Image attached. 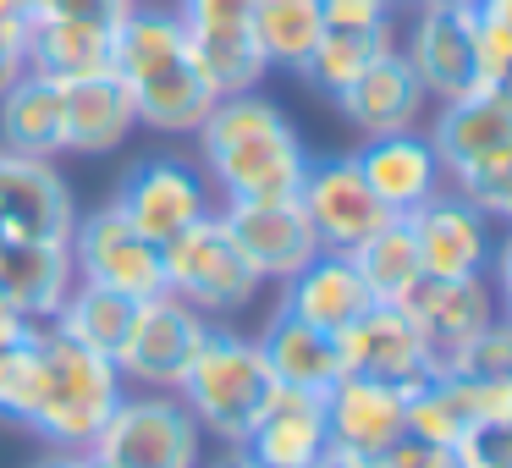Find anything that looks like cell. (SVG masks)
Wrapping results in <instances>:
<instances>
[{"instance_id":"6da1fadb","label":"cell","mask_w":512,"mask_h":468,"mask_svg":"<svg viewBox=\"0 0 512 468\" xmlns=\"http://www.w3.org/2000/svg\"><path fill=\"white\" fill-rule=\"evenodd\" d=\"M193 138H199V171L221 204L298 199L314 160L287 111L259 89L215 100V111Z\"/></svg>"},{"instance_id":"7a4b0ae2","label":"cell","mask_w":512,"mask_h":468,"mask_svg":"<svg viewBox=\"0 0 512 468\" xmlns=\"http://www.w3.org/2000/svg\"><path fill=\"white\" fill-rule=\"evenodd\" d=\"M122 375L111 358L67 342L56 325H34V391L23 424L56 452H89L100 424L122 402Z\"/></svg>"},{"instance_id":"3957f363","label":"cell","mask_w":512,"mask_h":468,"mask_svg":"<svg viewBox=\"0 0 512 468\" xmlns=\"http://www.w3.org/2000/svg\"><path fill=\"white\" fill-rule=\"evenodd\" d=\"M270 391H276V380H270V364L254 336L232 331V325H210L204 347L193 353L188 375H182L177 397L210 441L243 446L248 430L259 424V413H265Z\"/></svg>"},{"instance_id":"277c9868","label":"cell","mask_w":512,"mask_h":468,"mask_svg":"<svg viewBox=\"0 0 512 468\" xmlns=\"http://www.w3.org/2000/svg\"><path fill=\"white\" fill-rule=\"evenodd\" d=\"M160 265H166V292L204 314V320H232L259 298V270L243 259V248L232 243L221 210L193 221L188 232H177L171 243H160Z\"/></svg>"},{"instance_id":"5b68a950","label":"cell","mask_w":512,"mask_h":468,"mask_svg":"<svg viewBox=\"0 0 512 468\" xmlns=\"http://www.w3.org/2000/svg\"><path fill=\"white\" fill-rule=\"evenodd\" d=\"M89 452L105 457L111 468H199L204 430L193 424V413L182 408L177 391L127 386Z\"/></svg>"},{"instance_id":"8992f818","label":"cell","mask_w":512,"mask_h":468,"mask_svg":"<svg viewBox=\"0 0 512 468\" xmlns=\"http://www.w3.org/2000/svg\"><path fill=\"white\" fill-rule=\"evenodd\" d=\"M215 320H204L193 303L171 298V292H155L133 309V325H127L122 347H116V375L122 386L138 391H177L182 375H188L193 353L204 347Z\"/></svg>"},{"instance_id":"52a82bcc","label":"cell","mask_w":512,"mask_h":468,"mask_svg":"<svg viewBox=\"0 0 512 468\" xmlns=\"http://www.w3.org/2000/svg\"><path fill=\"white\" fill-rule=\"evenodd\" d=\"M67 248H72V270H78V281L111 287V292H122V298H133V303L166 292L160 243H149L144 232H133L116 204H100V210L78 215Z\"/></svg>"},{"instance_id":"ba28073f","label":"cell","mask_w":512,"mask_h":468,"mask_svg":"<svg viewBox=\"0 0 512 468\" xmlns=\"http://www.w3.org/2000/svg\"><path fill=\"white\" fill-rule=\"evenodd\" d=\"M408 34L397 39V50L408 56L413 78L424 83L430 105L463 100V94L485 89L479 83V23L474 12H457L441 0H419L408 6Z\"/></svg>"},{"instance_id":"9c48e42d","label":"cell","mask_w":512,"mask_h":468,"mask_svg":"<svg viewBox=\"0 0 512 468\" xmlns=\"http://www.w3.org/2000/svg\"><path fill=\"white\" fill-rule=\"evenodd\" d=\"M111 204L122 210V221L133 232H144L149 243H171L177 232H188L193 221L215 215V188L204 182L199 166L177 155H149L116 182Z\"/></svg>"},{"instance_id":"30bf717a","label":"cell","mask_w":512,"mask_h":468,"mask_svg":"<svg viewBox=\"0 0 512 468\" xmlns=\"http://www.w3.org/2000/svg\"><path fill=\"white\" fill-rule=\"evenodd\" d=\"M298 204L309 215L320 248L331 254H353L369 232L391 221V210L375 199V188L364 182L353 155H325V160H309V177L298 188Z\"/></svg>"},{"instance_id":"8fae6325","label":"cell","mask_w":512,"mask_h":468,"mask_svg":"<svg viewBox=\"0 0 512 468\" xmlns=\"http://www.w3.org/2000/svg\"><path fill=\"white\" fill-rule=\"evenodd\" d=\"M78 204L56 160L0 149V237L6 243H67Z\"/></svg>"},{"instance_id":"7c38bea8","label":"cell","mask_w":512,"mask_h":468,"mask_svg":"<svg viewBox=\"0 0 512 468\" xmlns=\"http://www.w3.org/2000/svg\"><path fill=\"white\" fill-rule=\"evenodd\" d=\"M419 248L424 276H485L496 254V221L463 199L457 188H441L419 210L402 215Z\"/></svg>"},{"instance_id":"4fadbf2b","label":"cell","mask_w":512,"mask_h":468,"mask_svg":"<svg viewBox=\"0 0 512 468\" xmlns=\"http://www.w3.org/2000/svg\"><path fill=\"white\" fill-rule=\"evenodd\" d=\"M221 221L232 232V243L243 248V259L259 270V281H292L314 254H320V237H314L309 215L298 199H254V204H221Z\"/></svg>"},{"instance_id":"5bb4252c","label":"cell","mask_w":512,"mask_h":468,"mask_svg":"<svg viewBox=\"0 0 512 468\" xmlns=\"http://www.w3.org/2000/svg\"><path fill=\"white\" fill-rule=\"evenodd\" d=\"M342 369L347 375H364V380H386V386H402L413 391L419 380H430L435 369V353L430 342L419 336V325L397 309V303H375L364 320H353L342 336Z\"/></svg>"},{"instance_id":"9a60e30c","label":"cell","mask_w":512,"mask_h":468,"mask_svg":"<svg viewBox=\"0 0 512 468\" xmlns=\"http://www.w3.org/2000/svg\"><path fill=\"white\" fill-rule=\"evenodd\" d=\"M397 309L419 325V336L430 342L435 364H441L446 353H457L468 336H479L501 314L496 292H490V276H419L402 292Z\"/></svg>"},{"instance_id":"2e32d148","label":"cell","mask_w":512,"mask_h":468,"mask_svg":"<svg viewBox=\"0 0 512 468\" xmlns=\"http://www.w3.org/2000/svg\"><path fill=\"white\" fill-rule=\"evenodd\" d=\"M325 430H331V446L375 463L391 441L408 435V391L386 380L342 375L325 391Z\"/></svg>"},{"instance_id":"e0dca14e","label":"cell","mask_w":512,"mask_h":468,"mask_svg":"<svg viewBox=\"0 0 512 468\" xmlns=\"http://www.w3.org/2000/svg\"><path fill=\"white\" fill-rule=\"evenodd\" d=\"M331 105L364 138L408 133V127H424V116H430V94H424L419 78H413V67H408L402 50H386L375 67H364Z\"/></svg>"},{"instance_id":"ac0fdd59","label":"cell","mask_w":512,"mask_h":468,"mask_svg":"<svg viewBox=\"0 0 512 468\" xmlns=\"http://www.w3.org/2000/svg\"><path fill=\"white\" fill-rule=\"evenodd\" d=\"M276 309H287L292 320L314 325V331H325V336H342L353 320H364V314L375 309V298H369V287H364L353 259L320 248L298 276L281 281Z\"/></svg>"},{"instance_id":"d6986e66","label":"cell","mask_w":512,"mask_h":468,"mask_svg":"<svg viewBox=\"0 0 512 468\" xmlns=\"http://www.w3.org/2000/svg\"><path fill=\"white\" fill-rule=\"evenodd\" d=\"M424 122H430L424 138H430L446 182L512 144V105L501 100L496 89H474V94H463V100L435 105V116H424Z\"/></svg>"},{"instance_id":"ffe728a7","label":"cell","mask_w":512,"mask_h":468,"mask_svg":"<svg viewBox=\"0 0 512 468\" xmlns=\"http://www.w3.org/2000/svg\"><path fill=\"white\" fill-rule=\"evenodd\" d=\"M353 160H358L364 182L375 188V199L386 204L391 215L419 210L424 199H435V193L446 188V171H441V160H435L424 127L386 133V138H364V149H358Z\"/></svg>"},{"instance_id":"44dd1931","label":"cell","mask_w":512,"mask_h":468,"mask_svg":"<svg viewBox=\"0 0 512 468\" xmlns=\"http://www.w3.org/2000/svg\"><path fill=\"white\" fill-rule=\"evenodd\" d=\"M331 446V430H325V397L320 391H292L276 386L259 413V424L248 430L243 452L254 457L259 468H309L314 457Z\"/></svg>"},{"instance_id":"7402d4cb","label":"cell","mask_w":512,"mask_h":468,"mask_svg":"<svg viewBox=\"0 0 512 468\" xmlns=\"http://www.w3.org/2000/svg\"><path fill=\"white\" fill-rule=\"evenodd\" d=\"M78 287L67 243H6L0 237V298L28 325H50L67 292Z\"/></svg>"},{"instance_id":"603a6c76","label":"cell","mask_w":512,"mask_h":468,"mask_svg":"<svg viewBox=\"0 0 512 468\" xmlns=\"http://www.w3.org/2000/svg\"><path fill=\"white\" fill-rule=\"evenodd\" d=\"M188 56L193 50H188V28H182L177 6L138 0V6H127V12L116 17V28H111V72L127 83V89L149 83L155 72L182 67Z\"/></svg>"},{"instance_id":"cb8c5ba5","label":"cell","mask_w":512,"mask_h":468,"mask_svg":"<svg viewBox=\"0 0 512 468\" xmlns=\"http://www.w3.org/2000/svg\"><path fill=\"white\" fill-rule=\"evenodd\" d=\"M61 105H67V155H111L138 127L133 89L116 72L61 83Z\"/></svg>"},{"instance_id":"d4e9b609","label":"cell","mask_w":512,"mask_h":468,"mask_svg":"<svg viewBox=\"0 0 512 468\" xmlns=\"http://www.w3.org/2000/svg\"><path fill=\"white\" fill-rule=\"evenodd\" d=\"M259 342V353H265V364H270V380L276 386H292V391H331L336 380L347 375L342 369V347H336V336H325V331H314V325H303V320H292L287 309H276L265 320V331L254 336Z\"/></svg>"},{"instance_id":"484cf974","label":"cell","mask_w":512,"mask_h":468,"mask_svg":"<svg viewBox=\"0 0 512 468\" xmlns=\"http://www.w3.org/2000/svg\"><path fill=\"white\" fill-rule=\"evenodd\" d=\"M0 149L34 160L67 155V105H61V83L23 72L12 89L0 94Z\"/></svg>"},{"instance_id":"4316f807","label":"cell","mask_w":512,"mask_h":468,"mask_svg":"<svg viewBox=\"0 0 512 468\" xmlns=\"http://www.w3.org/2000/svg\"><path fill=\"white\" fill-rule=\"evenodd\" d=\"M28 72L50 83H78L111 72V28L78 17H39L28 23Z\"/></svg>"},{"instance_id":"83f0119b","label":"cell","mask_w":512,"mask_h":468,"mask_svg":"<svg viewBox=\"0 0 512 468\" xmlns=\"http://www.w3.org/2000/svg\"><path fill=\"white\" fill-rule=\"evenodd\" d=\"M221 94L210 89L193 56L171 72H155L149 83L133 89V105H138V127H155V133H171V138H193L204 127V116L215 111Z\"/></svg>"},{"instance_id":"f1b7e54d","label":"cell","mask_w":512,"mask_h":468,"mask_svg":"<svg viewBox=\"0 0 512 468\" xmlns=\"http://www.w3.org/2000/svg\"><path fill=\"white\" fill-rule=\"evenodd\" d=\"M248 34H254L270 72H303L325 34V12L320 0H254Z\"/></svg>"},{"instance_id":"f546056e","label":"cell","mask_w":512,"mask_h":468,"mask_svg":"<svg viewBox=\"0 0 512 468\" xmlns=\"http://www.w3.org/2000/svg\"><path fill=\"white\" fill-rule=\"evenodd\" d=\"M386 50H397V23L391 28H325L314 56H309V67H303L298 78L309 83V89H320L325 100H336V94H342L364 67H375Z\"/></svg>"},{"instance_id":"4dcf8cb0","label":"cell","mask_w":512,"mask_h":468,"mask_svg":"<svg viewBox=\"0 0 512 468\" xmlns=\"http://www.w3.org/2000/svg\"><path fill=\"white\" fill-rule=\"evenodd\" d=\"M133 298H122V292L111 287H94V281H78V287L67 292V303L56 309V331L67 336V342L89 347V353L100 358H116V347H122L127 325H133Z\"/></svg>"},{"instance_id":"1f68e13d","label":"cell","mask_w":512,"mask_h":468,"mask_svg":"<svg viewBox=\"0 0 512 468\" xmlns=\"http://www.w3.org/2000/svg\"><path fill=\"white\" fill-rule=\"evenodd\" d=\"M347 259L358 265V276H364V287H369V298H375V303H402V292L424 276L419 248H413V232H408L402 215H391L380 232H369Z\"/></svg>"},{"instance_id":"d6a6232c","label":"cell","mask_w":512,"mask_h":468,"mask_svg":"<svg viewBox=\"0 0 512 468\" xmlns=\"http://www.w3.org/2000/svg\"><path fill=\"white\" fill-rule=\"evenodd\" d=\"M188 50H193V67L210 78V89L221 100L226 94H248L270 78V67L248 28H199V34H188Z\"/></svg>"},{"instance_id":"836d02e7","label":"cell","mask_w":512,"mask_h":468,"mask_svg":"<svg viewBox=\"0 0 512 468\" xmlns=\"http://www.w3.org/2000/svg\"><path fill=\"white\" fill-rule=\"evenodd\" d=\"M446 375H468V380H512V320L496 314L479 336H468L457 353L441 358Z\"/></svg>"},{"instance_id":"e575fe53","label":"cell","mask_w":512,"mask_h":468,"mask_svg":"<svg viewBox=\"0 0 512 468\" xmlns=\"http://www.w3.org/2000/svg\"><path fill=\"white\" fill-rule=\"evenodd\" d=\"M457 468H512V419H490L457 441Z\"/></svg>"},{"instance_id":"d590c367","label":"cell","mask_w":512,"mask_h":468,"mask_svg":"<svg viewBox=\"0 0 512 468\" xmlns=\"http://www.w3.org/2000/svg\"><path fill=\"white\" fill-rule=\"evenodd\" d=\"M127 12V0H17V17L39 23V17H78V23L116 28V17Z\"/></svg>"},{"instance_id":"8d00e7d4","label":"cell","mask_w":512,"mask_h":468,"mask_svg":"<svg viewBox=\"0 0 512 468\" xmlns=\"http://www.w3.org/2000/svg\"><path fill=\"white\" fill-rule=\"evenodd\" d=\"M325 28H391L397 23V0H320Z\"/></svg>"},{"instance_id":"74e56055","label":"cell","mask_w":512,"mask_h":468,"mask_svg":"<svg viewBox=\"0 0 512 468\" xmlns=\"http://www.w3.org/2000/svg\"><path fill=\"white\" fill-rule=\"evenodd\" d=\"M248 12H254V0H177V17L188 34H199V28H248Z\"/></svg>"},{"instance_id":"f35d334b","label":"cell","mask_w":512,"mask_h":468,"mask_svg":"<svg viewBox=\"0 0 512 468\" xmlns=\"http://www.w3.org/2000/svg\"><path fill=\"white\" fill-rule=\"evenodd\" d=\"M369 468H457V452L452 446H435V441H419V435H402Z\"/></svg>"},{"instance_id":"ab89813d","label":"cell","mask_w":512,"mask_h":468,"mask_svg":"<svg viewBox=\"0 0 512 468\" xmlns=\"http://www.w3.org/2000/svg\"><path fill=\"white\" fill-rule=\"evenodd\" d=\"M23 72H28V23L23 17H6L0 23V94L12 89Z\"/></svg>"},{"instance_id":"60d3db41","label":"cell","mask_w":512,"mask_h":468,"mask_svg":"<svg viewBox=\"0 0 512 468\" xmlns=\"http://www.w3.org/2000/svg\"><path fill=\"white\" fill-rule=\"evenodd\" d=\"M490 292H496V309L512 320V226H507V237H496V254H490Z\"/></svg>"},{"instance_id":"b9f144b4","label":"cell","mask_w":512,"mask_h":468,"mask_svg":"<svg viewBox=\"0 0 512 468\" xmlns=\"http://www.w3.org/2000/svg\"><path fill=\"white\" fill-rule=\"evenodd\" d=\"M479 23L496 28V34L512 45V0H485V6H479Z\"/></svg>"},{"instance_id":"7bdbcfd3","label":"cell","mask_w":512,"mask_h":468,"mask_svg":"<svg viewBox=\"0 0 512 468\" xmlns=\"http://www.w3.org/2000/svg\"><path fill=\"white\" fill-rule=\"evenodd\" d=\"M28 331H34V325H28V320H23V314H17V309H12V303L0 298V347H12V342H23V336H28Z\"/></svg>"},{"instance_id":"ee69618b","label":"cell","mask_w":512,"mask_h":468,"mask_svg":"<svg viewBox=\"0 0 512 468\" xmlns=\"http://www.w3.org/2000/svg\"><path fill=\"white\" fill-rule=\"evenodd\" d=\"M309 468H369V457H353V452H342V446H325Z\"/></svg>"},{"instance_id":"f6af8a7d","label":"cell","mask_w":512,"mask_h":468,"mask_svg":"<svg viewBox=\"0 0 512 468\" xmlns=\"http://www.w3.org/2000/svg\"><path fill=\"white\" fill-rule=\"evenodd\" d=\"M199 468H259V463L243 452V446H226L221 457H210V463H199Z\"/></svg>"},{"instance_id":"bcb514c9","label":"cell","mask_w":512,"mask_h":468,"mask_svg":"<svg viewBox=\"0 0 512 468\" xmlns=\"http://www.w3.org/2000/svg\"><path fill=\"white\" fill-rule=\"evenodd\" d=\"M28 468H83V452H56V446H50V452L39 457V463H28Z\"/></svg>"},{"instance_id":"7dc6e473","label":"cell","mask_w":512,"mask_h":468,"mask_svg":"<svg viewBox=\"0 0 512 468\" xmlns=\"http://www.w3.org/2000/svg\"><path fill=\"white\" fill-rule=\"evenodd\" d=\"M490 89H496V94H501V100H507V105H512V67H507V72H501V78H496V83H490Z\"/></svg>"},{"instance_id":"c3c4849f","label":"cell","mask_w":512,"mask_h":468,"mask_svg":"<svg viewBox=\"0 0 512 468\" xmlns=\"http://www.w3.org/2000/svg\"><path fill=\"white\" fill-rule=\"evenodd\" d=\"M441 6H457V12H479L485 0H441Z\"/></svg>"},{"instance_id":"681fc988","label":"cell","mask_w":512,"mask_h":468,"mask_svg":"<svg viewBox=\"0 0 512 468\" xmlns=\"http://www.w3.org/2000/svg\"><path fill=\"white\" fill-rule=\"evenodd\" d=\"M83 468H111L105 457H94V452H83Z\"/></svg>"},{"instance_id":"f907efd6","label":"cell","mask_w":512,"mask_h":468,"mask_svg":"<svg viewBox=\"0 0 512 468\" xmlns=\"http://www.w3.org/2000/svg\"><path fill=\"white\" fill-rule=\"evenodd\" d=\"M6 17H17V0H0V23H6Z\"/></svg>"},{"instance_id":"816d5d0a","label":"cell","mask_w":512,"mask_h":468,"mask_svg":"<svg viewBox=\"0 0 512 468\" xmlns=\"http://www.w3.org/2000/svg\"><path fill=\"white\" fill-rule=\"evenodd\" d=\"M397 6H419V0H397Z\"/></svg>"},{"instance_id":"f5cc1de1","label":"cell","mask_w":512,"mask_h":468,"mask_svg":"<svg viewBox=\"0 0 512 468\" xmlns=\"http://www.w3.org/2000/svg\"><path fill=\"white\" fill-rule=\"evenodd\" d=\"M127 6H138V0H127Z\"/></svg>"}]
</instances>
